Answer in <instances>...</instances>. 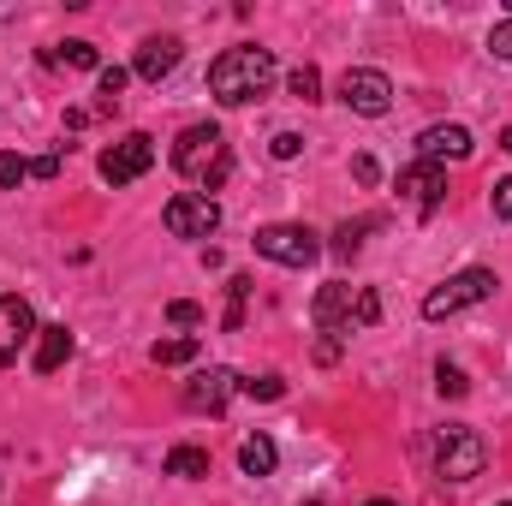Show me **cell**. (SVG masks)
I'll return each mask as SVG.
<instances>
[{
  "mask_svg": "<svg viewBox=\"0 0 512 506\" xmlns=\"http://www.w3.org/2000/svg\"><path fill=\"white\" fill-rule=\"evenodd\" d=\"M268 84H274V54L256 48V42L227 48V54L209 66V96H215L221 108H245V102H256Z\"/></svg>",
  "mask_w": 512,
  "mask_h": 506,
  "instance_id": "1",
  "label": "cell"
},
{
  "mask_svg": "<svg viewBox=\"0 0 512 506\" xmlns=\"http://www.w3.org/2000/svg\"><path fill=\"white\" fill-rule=\"evenodd\" d=\"M173 167L209 197V191H221L227 185V173H233V149H227V137L221 126H185L179 131V143H173Z\"/></svg>",
  "mask_w": 512,
  "mask_h": 506,
  "instance_id": "2",
  "label": "cell"
},
{
  "mask_svg": "<svg viewBox=\"0 0 512 506\" xmlns=\"http://www.w3.org/2000/svg\"><path fill=\"white\" fill-rule=\"evenodd\" d=\"M483 465H489V447L471 423L435 429V477L441 483H471V477H483Z\"/></svg>",
  "mask_w": 512,
  "mask_h": 506,
  "instance_id": "3",
  "label": "cell"
},
{
  "mask_svg": "<svg viewBox=\"0 0 512 506\" xmlns=\"http://www.w3.org/2000/svg\"><path fill=\"white\" fill-rule=\"evenodd\" d=\"M495 286H501L495 268H459V274H447V280L423 298V316H429V322H447V316H459V310L495 298Z\"/></svg>",
  "mask_w": 512,
  "mask_h": 506,
  "instance_id": "4",
  "label": "cell"
},
{
  "mask_svg": "<svg viewBox=\"0 0 512 506\" xmlns=\"http://www.w3.org/2000/svg\"><path fill=\"white\" fill-rule=\"evenodd\" d=\"M251 245H256V256H268V262H280V268H310V262L322 256L316 233L298 227V221H274V227H262Z\"/></svg>",
  "mask_w": 512,
  "mask_h": 506,
  "instance_id": "5",
  "label": "cell"
},
{
  "mask_svg": "<svg viewBox=\"0 0 512 506\" xmlns=\"http://www.w3.org/2000/svg\"><path fill=\"white\" fill-rule=\"evenodd\" d=\"M161 221H167L173 239H209V233L221 227V203L203 197V191H179V197H167Z\"/></svg>",
  "mask_w": 512,
  "mask_h": 506,
  "instance_id": "6",
  "label": "cell"
},
{
  "mask_svg": "<svg viewBox=\"0 0 512 506\" xmlns=\"http://www.w3.org/2000/svg\"><path fill=\"white\" fill-rule=\"evenodd\" d=\"M393 191L417 209V215H435L441 209V197H447V167L441 161H411V167H399V179H393Z\"/></svg>",
  "mask_w": 512,
  "mask_h": 506,
  "instance_id": "7",
  "label": "cell"
},
{
  "mask_svg": "<svg viewBox=\"0 0 512 506\" xmlns=\"http://www.w3.org/2000/svg\"><path fill=\"white\" fill-rule=\"evenodd\" d=\"M340 102L352 114H364V120H382L387 108H393V84H387V72H376V66H352L340 78Z\"/></svg>",
  "mask_w": 512,
  "mask_h": 506,
  "instance_id": "8",
  "label": "cell"
},
{
  "mask_svg": "<svg viewBox=\"0 0 512 506\" xmlns=\"http://www.w3.org/2000/svg\"><path fill=\"white\" fill-rule=\"evenodd\" d=\"M155 167V137L149 131H126L108 155H102V179L108 185H131V179H143Z\"/></svg>",
  "mask_w": 512,
  "mask_h": 506,
  "instance_id": "9",
  "label": "cell"
},
{
  "mask_svg": "<svg viewBox=\"0 0 512 506\" xmlns=\"http://www.w3.org/2000/svg\"><path fill=\"white\" fill-rule=\"evenodd\" d=\"M239 393V376L227 370V364H209V370H191V381L179 387V399H185V411H227V399Z\"/></svg>",
  "mask_w": 512,
  "mask_h": 506,
  "instance_id": "10",
  "label": "cell"
},
{
  "mask_svg": "<svg viewBox=\"0 0 512 506\" xmlns=\"http://www.w3.org/2000/svg\"><path fill=\"white\" fill-rule=\"evenodd\" d=\"M352 304H358V286H346V280H328L322 292H316V328L328 334L322 346H340V334H352Z\"/></svg>",
  "mask_w": 512,
  "mask_h": 506,
  "instance_id": "11",
  "label": "cell"
},
{
  "mask_svg": "<svg viewBox=\"0 0 512 506\" xmlns=\"http://www.w3.org/2000/svg\"><path fill=\"white\" fill-rule=\"evenodd\" d=\"M36 340V310L18 292H0V364H12Z\"/></svg>",
  "mask_w": 512,
  "mask_h": 506,
  "instance_id": "12",
  "label": "cell"
},
{
  "mask_svg": "<svg viewBox=\"0 0 512 506\" xmlns=\"http://www.w3.org/2000/svg\"><path fill=\"white\" fill-rule=\"evenodd\" d=\"M179 60H185V42H179V36H149V42L137 48L131 72H137L143 84H161V78H167V72H173Z\"/></svg>",
  "mask_w": 512,
  "mask_h": 506,
  "instance_id": "13",
  "label": "cell"
},
{
  "mask_svg": "<svg viewBox=\"0 0 512 506\" xmlns=\"http://www.w3.org/2000/svg\"><path fill=\"white\" fill-rule=\"evenodd\" d=\"M477 143H471V131L465 126H423L417 131V155L423 161H465Z\"/></svg>",
  "mask_w": 512,
  "mask_h": 506,
  "instance_id": "14",
  "label": "cell"
},
{
  "mask_svg": "<svg viewBox=\"0 0 512 506\" xmlns=\"http://www.w3.org/2000/svg\"><path fill=\"white\" fill-rule=\"evenodd\" d=\"M66 358H72V334H66L60 322H54V328H36V358H30L36 376H54Z\"/></svg>",
  "mask_w": 512,
  "mask_h": 506,
  "instance_id": "15",
  "label": "cell"
},
{
  "mask_svg": "<svg viewBox=\"0 0 512 506\" xmlns=\"http://www.w3.org/2000/svg\"><path fill=\"white\" fill-rule=\"evenodd\" d=\"M239 465H245V477H268V471L280 465V447H274L268 435H245V441H239Z\"/></svg>",
  "mask_w": 512,
  "mask_h": 506,
  "instance_id": "16",
  "label": "cell"
},
{
  "mask_svg": "<svg viewBox=\"0 0 512 506\" xmlns=\"http://www.w3.org/2000/svg\"><path fill=\"white\" fill-rule=\"evenodd\" d=\"M251 292H256L251 274H233V280H227V316H221V328H227V334H239V328H245V304H251Z\"/></svg>",
  "mask_w": 512,
  "mask_h": 506,
  "instance_id": "17",
  "label": "cell"
},
{
  "mask_svg": "<svg viewBox=\"0 0 512 506\" xmlns=\"http://www.w3.org/2000/svg\"><path fill=\"white\" fill-rule=\"evenodd\" d=\"M364 233H376V215H364V221H346V227H334V245H328V251L340 256V262H352V256L364 251Z\"/></svg>",
  "mask_w": 512,
  "mask_h": 506,
  "instance_id": "18",
  "label": "cell"
},
{
  "mask_svg": "<svg viewBox=\"0 0 512 506\" xmlns=\"http://www.w3.org/2000/svg\"><path fill=\"white\" fill-rule=\"evenodd\" d=\"M197 352H203L197 334H173V340H155V346H149L155 364H197Z\"/></svg>",
  "mask_w": 512,
  "mask_h": 506,
  "instance_id": "19",
  "label": "cell"
},
{
  "mask_svg": "<svg viewBox=\"0 0 512 506\" xmlns=\"http://www.w3.org/2000/svg\"><path fill=\"white\" fill-rule=\"evenodd\" d=\"M167 477H185V483L209 477V453H203V447H173V453H167Z\"/></svg>",
  "mask_w": 512,
  "mask_h": 506,
  "instance_id": "20",
  "label": "cell"
},
{
  "mask_svg": "<svg viewBox=\"0 0 512 506\" xmlns=\"http://www.w3.org/2000/svg\"><path fill=\"white\" fill-rule=\"evenodd\" d=\"M48 60H60V66H78V72H102V54H96V42H66V48H54Z\"/></svg>",
  "mask_w": 512,
  "mask_h": 506,
  "instance_id": "21",
  "label": "cell"
},
{
  "mask_svg": "<svg viewBox=\"0 0 512 506\" xmlns=\"http://www.w3.org/2000/svg\"><path fill=\"white\" fill-rule=\"evenodd\" d=\"M382 322V292L376 286H358V304H352V328H376Z\"/></svg>",
  "mask_w": 512,
  "mask_h": 506,
  "instance_id": "22",
  "label": "cell"
},
{
  "mask_svg": "<svg viewBox=\"0 0 512 506\" xmlns=\"http://www.w3.org/2000/svg\"><path fill=\"white\" fill-rule=\"evenodd\" d=\"M24 179H30V161L18 149H0V191H18Z\"/></svg>",
  "mask_w": 512,
  "mask_h": 506,
  "instance_id": "23",
  "label": "cell"
},
{
  "mask_svg": "<svg viewBox=\"0 0 512 506\" xmlns=\"http://www.w3.org/2000/svg\"><path fill=\"white\" fill-rule=\"evenodd\" d=\"M435 387H441V399H465L471 393V381H465L459 364H435Z\"/></svg>",
  "mask_w": 512,
  "mask_h": 506,
  "instance_id": "24",
  "label": "cell"
},
{
  "mask_svg": "<svg viewBox=\"0 0 512 506\" xmlns=\"http://www.w3.org/2000/svg\"><path fill=\"white\" fill-rule=\"evenodd\" d=\"M96 78H102V108H108V114H114V108H120V90H126V66H102V72H96Z\"/></svg>",
  "mask_w": 512,
  "mask_h": 506,
  "instance_id": "25",
  "label": "cell"
},
{
  "mask_svg": "<svg viewBox=\"0 0 512 506\" xmlns=\"http://www.w3.org/2000/svg\"><path fill=\"white\" fill-rule=\"evenodd\" d=\"M292 96H298V102H322V72H316V66H298V72H292Z\"/></svg>",
  "mask_w": 512,
  "mask_h": 506,
  "instance_id": "26",
  "label": "cell"
},
{
  "mask_svg": "<svg viewBox=\"0 0 512 506\" xmlns=\"http://www.w3.org/2000/svg\"><path fill=\"white\" fill-rule=\"evenodd\" d=\"M489 54H495V60H507V66H512V6H507V18H501V24L489 30Z\"/></svg>",
  "mask_w": 512,
  "mask_h": 506,
  "instance_id": "27",
  "label": "cell"
},
{
  "mask_svg": "<svg viewBox=\"0 0 512 506\" xmlns=\"http://www.w3.org/2000/svg\"><path fill=\"white\" fill-rule=\"evenodd\" d=\"M239 393H251V399H280V393H286V381H280V376H251V381H239Z\"/></svg>",
  "mask_w": 512,
  "mask_h": 506,
  "instance_id": "28",
  "label": "cell"
},
{
  "mask_svg": "<svg viewBox=\"0 0 512 506\" xmlns=\"http://www.w3.org/2000/svg\"><path fill=\"white\" fill-rule=\"evenodd\" d=\"M167 322H173V328H197V322H203V310H197L191 298H173V304H167Z\"/></svg>",
  "mask_w": 512,
  "mask_h": 506,
  "instance_id": "29",
  "label": "cell"
},
{
  "mask_svg": "<svg viewBox=\"0 0 512 506\" xmlns=\"http://www.w3.org/2000/svg\"><path fill=\"white\" fill-rule=\"evenodd\" d=\"M268 149H274V161H292V155L304 149V137H298V131H274V143H268Z\"/></svg>",
  "mask_w": 512,
  "mask_h": 506,
  "instance_id": "30",
  "label": "cell"
},
{
  "mask_svg": "<svg viewBox=\"0 0 512 506\" xmlns=\"http://www.w3.org/2000/svg\"><path fill=\"white\" fill-rule=\"evenodd\" d=\"M495 215L512 221V179H495Z\"/></svg>",
  "mask_w": 512,
  "mask_h": 506,
  "instance_id": "31",
  "label": "cell"
},
{
  "mask_svg": "<svg viewBox=\"0 0 512 506\" xmlns=\"http://www.w3.org/2000/svg\"><path fill=\"white\" fill-rule=\"evenodd\" d=\"M352 173H358V185H376V179H382V167H376L370 155H358V161H352Z\"/></svg>",
  "mask_w": 512,
  "mask_h": 506,
  "instance_id": "32",
  "label": "cell"
},
{
  "mask_svg": "<svg viewBox=\"0 0 512 506\" xmlns=\"http://www.w3.org/2000/svg\"><path fill=\"white\" fill-rule=\"evenodd\" d=\"M30 173H36V179H54V173H60V155H36Z\"/></svg>",
  "mask_w": 512,
  "mask_h": 506,
  "instance_id": "33",
  "label": "cell"
},
{
  "mask_svg": "<svg viewBox=\"0 0 512 506\" xmlns=\"http://www.w3.org/2000/svg\"><path fill=\"white\" fill-rule=\"evenodd\" d=\"M501 149H507V155H512V126H507V131H501Z\"/></svg>",
  "mask_w": 512,
  "mask_h": 506,
  "instance_id": "34",
  "label": "cell"
},
{
  "mask_svg": "<svg viewBox=\"0 0 512 506\" xmlns=\"http://www.w3.org/2000/svg\"><path fill=\"white\" fill-rule=\"evenodd\" d=\"M364 506H393V501H364Z\"/></svg>",
  "mask_w": 512,
  "mask_h": 506,
  "instance_id": "35",
  "label": "cell"
},
{
  "mask_svg": "<svg viewBox=\"0 0 512 506\" xmlns=\"http://www.w3.org/2000/svg\"><path fill=\"white\" fill-rule=\"evenodd\" d=\"M304 506H322V501H304Z\"/></svg>",
  "mask_w": 512,
  "mask_h": 506,
  "instance_id": "36",
  "label": "cell"
},
{
  "mask_svg": "<svg viewBox=\"0 0 512 506\" xmlns=\"http://www.w3.org/2000/svg\"><path fill=\"white\" fill-rule=\"evenodd\" d=\"M501 506H512V501H501Z\"/></svg>",
  "mask_w": 512,
  "mask_h": 506,
  "instance_id": "37",
  "label": "cell"
}]
</instances>
